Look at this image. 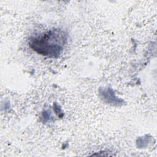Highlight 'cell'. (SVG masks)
<instances>
[{"label": "cell", "mask_w": 157, "mask_h": 157, "mask_svg": "<svg viewBox=\"0 0 157 157\" xmlns=\"http://www.w3.org/2000/svg\"><path fill=\"white\" fill-rule=\"evenodd\" d=\"M67 39V34L60 29H52L31 37L29 47L38 54L50 58H57L64 49Z\"/></svg>", "instance_id": "obj_1"}]
</instances>
